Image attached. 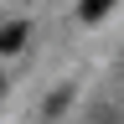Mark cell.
Segmentation results:
<instances>
[{"instance_id":"obj_1","label":"cell","mask_w":124,"mask_h":124,"mask_svg":"<svg viewBox=\"0 0 124 124\" xmlns=\"http://www.w3.org/2000/svg\"><path fill=\"white\" fill-rule=\"evenodd\" d=\"M26 36H31V26H26V21H10L5 31H0V52H5V57H10V52H21Z\"/></svg>"},{"instance_id":"obj_2","label":"cell","mask_w":124,"mask_h":124,"mask_svg":"<svg viewBox=\"0 0 124 124\" xmlns=\"http://www.w3.org/2000/svg\"><path fill=\"white\" fill-rule=\"evenodd\" d=\"M108 5H119V0H83V5H78V16L93 26V21H103V16H108Z\"/></svg>"}]
</instances>
